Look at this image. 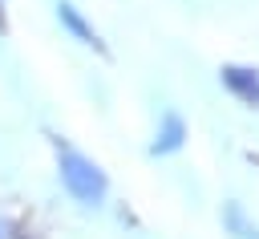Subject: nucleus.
<instances>
[{
    "label": "nucleus",
    "instance_id": "f257e3e1",
    "mask_svg": "<svg viewBox=\"0 0 259 239\" xmlns=\"http://www.w3.org/2000/svg\"><path fill=\"white\" fill-rule=\"evenodd\" d=\"M61 182H65L69 194H73L77 203H85V207H97V203L105 198V174H101L85 154H77V150H69V146H61Z\"/></svg>",
    "mask_w": 259,
    "mask_h": 239
},
{
    "label": "nucleus",
    "instance_id": "f03ea898",
    "mask_svg": "<svg viewBox=\"0 0 259 239\" xmlns=\"http://www.w3.org/2000/svg\"><path fill=\"white\" fill-rule=\"evenodd\" d=\"M223 81L239 93V97H247V101H255L259 97V73H251V69H223Z\"/></svg>",
    "mask_w": 259,
    "mask_h": 239
},
{
    "label": "nucleus",
    "instance_id": "7ed1b4c3",
    "mask_svg": "<svg viewBox=\"0 0 259 239\" xmlns=\"http://www.w3.org/2000/svg\"><path fill=\"white\" fill-rule=\"evenodd\" d=\"M57 16H61V20H65V24H69V28H73V32H77L85 45H97V32H93V28L81 20V12H77L69 0H61V4H57Z\"/></svg>",
    "mask_w": 259,
    "mask_h": 239
},
{
    "label": "nucleus",
    "instance_id": "20e7f679",
    "mask_svg": "<svg viewBox=\"0 0 259 239\" xmlns=\"http://www.w3.org/2000/svg\"><path fill=\"white\" fill-rule=\"evenodd\" d=\"M178 142H182V122L170 113L166 117V134H162V142H154V150H174Z\"/></svg>",
    "mask_w": 259,
    "mask_h": 239
},
{
    "label": "nucleus",
    "instance_id": "39448f33",
    "mask_svg": "<svg viewBox=\"0 0 259 239\" xmlns=\"http://www.w3.org/2000/svg\"><path fill=\"white\" fill-rule=\"evenodd\" d=\"M0 239H8V227H4V223H0Z\"/></svg>",
    "mask_w": 259,
    "mask_h": 239
},
{
    "label": "nucleus",
    "instance_id": "423d86ee",
    "mask_svg": "<svg viewBox=\"0 0 259 239\" xmlns=\"http://www.w3.org/2000/svg\"><path fill=\"white\" fill-rule=\"evenodd\" d=\"M0 28H4V12H0Z\"/></svg>",
    "mask_w": 259,
    "mask_h": 239
}]
</instances>
